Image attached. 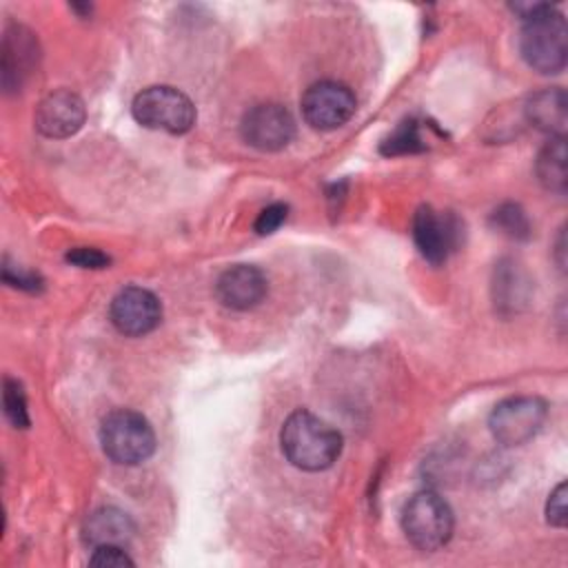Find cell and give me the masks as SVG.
Returning <instances> with one entry per match:
<instances>
[{"instance_id": "cell-1", "label": "cell", "mask_w": 568, "mask_h": 568, "mask_svg": "<svg viewBox=\"0 0 568 568\" xmlns=\"http://www.w3.org/2000/svg\"><path fill=\"white\" fill-rule=\"evenodd\" d=\"M284 457L300 470L320 473L331 468L342 453V435L322 417L308 410H295L280 430Z\"/></svg>"}, {"instance_id": "cell-2", "label": "cell", "mask_w": 568, "mask_h": 568, "mask_svg": "<svg viewBox=\"0 0 568 568\" xmlns=\"http://www.w3.org/2000/svg\"><path fill=\"white\" fill-rule=\"evenodd\" d=\"M519 51L524 62L537 73L552 75L564 71L568 55L566 18L544 2L539 11L524 18Z\"/></svg>"}, {"instance_id": "cell-3", "label": "cell", "mask_w": 568, "mask_h": 568, "mask_svg": "<svg viewBox=\"0 0 568 568\" xmlns=\"http://www.w3.org/2000/svg\"><path fill=\"white\" fill-rule=\"evenodd\" d=\"M100 446L111 462L138 466L155 453V433L144 415L118 408L102 419Z\"/></svg>"}, {"instance_id": "cell-4", "label": "cell", "mask_w": 568, "mask_h": 568, "mask_svg": "<svg viewBox=\"0 0 568 568\" xmlns=\"http://www.w3.org/2000/svg\"><path fill=\"white\" fill-rule=\"evenodd\" d=\"M453 528L455 519L448 501L433 490L415 493L402 508V530L417 550H439L453 537Z\"/></svg>"}, {"instance_id": "cell-5", "label": "cell", "mask_w": 568, "mask_h": 568, "mask_svg": "<svg viewBox=\"0 0 568 568\" xmlns=\"http://www.w3.org/2000/svg\"><path fill=\"white\" fill-rule=\"evenodd\" d=\"M131 113L138 124L171 135H182L195 124V106L186 93L175 87L158 84L142 89L131 104Z\"/></svg>"}, {"instance_id": "cell-6", "label": "cell", "mask_w": 568, "mask_h": 568, "mask_svg": "<svg viewBox=\"0 0 568 568\" xmlns=\"http://www.w3.org/2000/svg\"><path fill=\"white\" fill-rule=\"evenodd\" d=\"M548 417L546 399L537 395H515L501 399L488 417L490 435L501 446H521L530 442Z\"/></svg>"}, {"instance_id": "cell-7", "label": "cell", "mask_w": 568, "mask_h": 568, "mask_svg": "<svg viewBox=\"0 0 568 568\" xmlns=\"http://www.w3.org/2000/svg\"><path fill=\"white\" fill-rule=\"evenodd\" d=\"M357 109L353 91L335 80H320L302 95V115L317 131H335L346 124Z\"/></svg>"}, {"instance_id": "cell-8", "label": "cell", "mask_w": 568, "mask_h": 568, "mask_svg": "<svg viewBox=\"0 0 568 568\" xmlns=\"http://www.w3.org/2000/svg\"><path fill=\"white\" fill-rule=\"evenodd\" d=\"M462 224L453 213L435 211L433 206H419L413 217V242L419 255L430 264H444L448 255L459 246Z\"/></svg>"}, {"instance_id": "cell-9", "label": "cell", "mask_w": 568, "mask_h": 568, "mask_svg": "<svg viewBox=\"0 0 568 568\" xmlns=\"http://www.w3.org/2000/svg\"><path fill=\"white\" fill-rule=\"evenodd\" d=\"M242 138L257 151H282L295 138V120L282 104L266 102L244 113L240 124Z\"/></svg>"}, {"instance_id": "cell-10", "label": "cell", "mask_w": 568, "mask_h": 568, "mask_svg": "<svg viewBox=\"0 0 568 568\" xmlns=\"http://www.w3.org/2000/svg\"><path fill=\"white\" fill-rule=\"evenodd\" d=\"M109 320L118 333L140 337L160 324L162 304L151 291L142 286H126L111 300Z\"/></svg>"}, {"instance_id": "cell-11", "label": "cell", "mask_w": 568, "mask_h": 568, "mask_svg": "<svg viewBox=\"0 0 568 568\" xmlns=\"http://www.w3.org/2000/svg\"><path fill=\"white\" fill-rule=\"evenodd\" d=\"M87 120L84 102L69 89H58L44 95L36 109V129L44 138L62 140L75 135Z\"/></svg>"}, {"instance_id": "cell-12", "label": "cell", "mask_w": 568, "mask_h": 568, "mask_svg": "<svg viewBox=\"0 0 568 568\" xmlns=\"http://www.w3.org/2000/svg\"><path fill=\"white\" fill-rule=\"evenodd\" d=\"M268 291L266 275L251 264H235L226 268L215 282L217 300L233 311L255 308Z\"/></svg>"}, {"instance_id": "cell-13", "label": "cell", "mask_w": 568, "mask_h": 568, "mask_svg": "<svg viewBox=\"0 0 568 568\" xmlns=\"http://www.w3.org/2000/svg\"><path fill=\"white\" fill-rule=\"evenodd\" d=\"M38 64V40L20 24H11L2 38V87L7 91L20 89L24 78Z\"/></svg>"}, {"instance_id": "cell-14", "label": "cell", "mask_w": 568, "mask_h": 568, "mask_svg": "<svg viewBox=\"0 0 568 568\" xmlns=\"http://www.w3.org/2000/svg\"><path fill=\"white\" fill-rule=\"evenodd\" d=\"M526 120L548 133L550 138H564L568 126V98L566 91L559 87L541 89L532 93L524 104Z\"/></svg>"}, {"instance_id": "cell-15", "label": "cell", "mask_w": 568, "mask_h": 568, "mask_svg": "<svg viewBox=\"0 0 568 568\" xmlns=\"http://www.w3.org/2000/svg\"><path fill=\"white\" fill-rule=\"evenodd\" d=\"M135 535V524L131 517L113 506L93 510L82 528V537L93 548L98 546H126Z\"/></svg>"}, {"instance_id": "cell-16", "label": "cell", "mask_w": 568, "mask_h": 568, "mask_svg": "<svg viewBox=\"0 0 568 568\" xmlns=\"http://www.w3.org/2000/svg\"><path fill=\"white\" fill-rule=\"evenodd\" d=\"M535 173L546 191L557 195L566 193L568 171H566V138H550L537 155Z\"/></svg>"}, {"instance_id": "cell-17", "label": "cell", "mask_w": 568, "mask_h": 568, "mask_svg": "<svg viewBox=\"0 0 568 568\" xmlns=\"http://www.w3.org/2000/svg\"><path fill=\"white\" fill-rule=\"evenodd\" d=\"M528 291H530V282L526 280L524 271L515 262L506 260L495 268L493 295L499 308L517 311V306L528 302Z\"/></svg>"}, {"instance_id": "cell-18", "label": "cell", "mask_w": 568, "mask_h": 568, "mask_svg": "<svg viewBox=\"0 0 568 568\" xmlns=\"http://www.w3.org/2000/svg\"><path fill=\"white\" fill-rule=\"evenodd\" d=\"M428 146V138H424L422 122L417 120H404L379 146L384 155H406V153H419Z\"/></svg>"}, {"instance_id": "cell-19", "label": "cell", "mask_w": 568, "mask_h": 568, "mask_svg": "<svg viewBox=\"0 0 568 568\" xmlns=\"http://www.w3.org/2000/svg\"><path fill=\"white\" fill-rule=\"evenodd\" d=\"M490 224L510 240H528L530 237V220L519 204L506 202V204L497 206L490 215Z\"/></svg>"}, {"instance_id": "cell-20", "label": "cell", "mask_w": 568, "mask_h": 568, "mask_svg": "<svg viewBox=\"0 0 568 568\" xmlns=\"http://www.w3.org/2000/svg\"><path fill=\"white\" fill-rule=\"evenodd\" d=\"M2 408H4V417L9 419V424L13 428H29L31 419H29V408H27V397L24 390L20 386V382L16 379H4L2 386Z\"/></svg>"}, {"instance_id": "cell-21", "label": "cell", "mask_w": 568, "mask_h": 568, "mask_svg": "<svg viewBox=\"0 0 568 568\" xmlns=\"http://www.w3.org/2000/svg\"><path fill=\"white\" fill-rule=\"evenodd\" d=\"M568 490H566V481H559L555 486V490L548 495V501H546V521L550 526H557V528H564L566 521H568Z\"/></svg>"}, {"instance_id": "cell-22", "label": "cell", "mask_w": 568, "mask_h": 568, "mask_svg": "<svg viewBox=\"0 0 568 568\" xmlns=\"http://www.w3.org/2000/svg\"><path fill=\"white\" fill-rule=\"evenodd\" d=\"M89 564L100 568H124V566H133L135 561L126 555L124 546H98L93 548Z\"/></svg>"}, {"instance_id": "cell-23", "label": "cell", "mask_w": 568, "mask_h": 568, "mask_svg": "<svg viewBox=\"0 0 568 568\" xmlns=\"http://www.w3.org/2000/svg\"><path fill=\"white\" fill-rule=\"evenodd\" d=\"M286 215H288V206L282 204V202H273V204H268L266 209L260 211L253 229H255L257 235H271L284 224Z\"/></svg>"}, {"instance_id": "cell-24", "label": "cell", "mask_w": 568, "mask_h": 568, "mask_svg": "<svg viewBox=\"0 0 568 568\" xmlns=\"http://www.w3.org/2000/svg\"><path fill=\"white\" fill-rule=\"evenodd\" d=\"M67 262L80 266V268H104L109 266V255L93 246H75L67 253Z\"/></svg>"}, {"instance_id": "cell-25", "label": "cell", "mask_w": 568, "mask_h": 568, "mask_svg": "<svg viewBox=\"0 0 568 568\" xmlns=\"http://www.w3.org/2000/svg\"><path fill=\"white\" fill-rule=\"evenodd\" d=\"M2 280L16 288H22V291H38L42 288V280L38 273H31V271H22L18 266H9L4 264L2 266Z\"/></svg>"}, {"instance_id": "cell-26", "label": "cell", "mask_w": 568, "mask_h": 568, "mask_svg": "<svg viewBox=\"0 0 568 568\" xmlns=\"http://www.w3.org/2000/svg\"><path fill=\"white\" fill-rule=\"evenodd\" d=\"M555 260H557V266H559L561 271H566V229L559 231L557 248H555Z\"/></svg>"}]
</instances>
